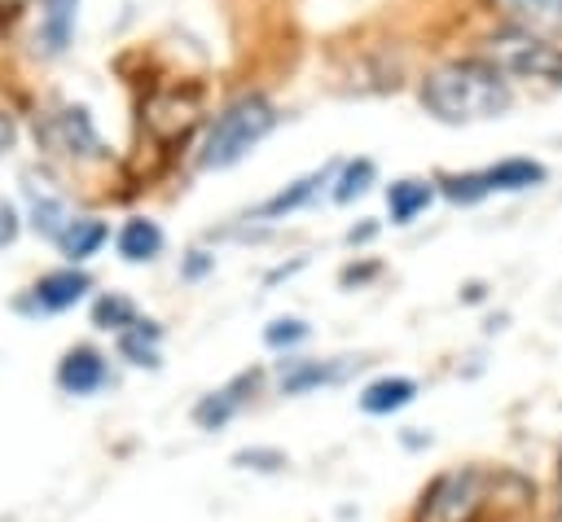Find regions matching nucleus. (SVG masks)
I'll list each match as a JSON object with an SVG mask.
<instances>
[{
  "label": "nucleus",
  "instance_id": "obj_1",
  "mask_svg": "<svg viewBox=\"0 0 562 522\" xmlns=\"http://www.w3.org/2000/svg\"><path fill=\"white\" fill-rule=\"evenodd\" d=\"M514 92L509 79L496 61L487 57H465V61H448L439 70L426 75L422 83V105L439 118V123H483V118H501L509 110Z\"/></svg>",
  "mask_w": 562,
  "mask_h": 522
},
{
  "label": "nucleus",
  "instance_id": "obj_2",
  "mask_svg": "<svg viewBox=\"0 0 562 522\" xmlns=\"http://www.w3.org/2000/svg\"><path fill=\"white\" fill-rule=\"evenodd\" d=\"M277 118H281L277 105H272L268 97H259V92H246V97L228 101V105L215 114V123H211V132H206V140H202L198 167H202V171H224V167L241 162V158L277 127Z\"/></svg>",
  "mask_w": 562,
  "mask_h": 522
},
{
  "label": "nucleus",
  "instance_id": "obj_3",
  "mask_svg": "<svg viewBox=\"0 0 562 522\" xmlns=\"http://www.w3.org/2000/svg\"><path fill=\"white\" fill-rule=\"evenodd\" d=\"M487 496H492L487 469H474V465L448 469L426 487L417 522H479V513L487 509Z\"/></svg>",
  "mask_w": 562,
  "mask_h": 522
},
{
  "label": "nucleus",
  "instance_id": "obj_4",
  "mask_svg": "<svg viewBox=\"0 0 562 522\" xmlns=\"http://www.w3.org/2000/svg\"><path fill=\"white\" fill-rule=\"evenodd\" d=\"M487 61H496L505 75H518V79L562 83V48H553L544 35L527 26H501L487 39Z\"/></svg>",
  "mask_w": 562,
  "mask_h": 522
},
{
  "label": "nucleus",
  "instance_id": "obj_5",
  "mask_svg": "<svg viewBox=\"0 0 562 522\" xmlns=\"http://www.w3.org/2000/svg\"><path fill=\"white\" fill-rule=\"evenodd\" d=\"M83 294H88V272L61 268V272H48V276L35 281L31 303H35L40 311H66V307H75Z\"/></svg>",
  "mask_w": 562,
  "mask_h": 522
},
{
  "label": "nucleus",
  "instance_id": "obj_6",
  "mask_svg": "<svg viewBox=\"0 0 562 522\" xmlns=\"http://www.w3.org/2000/svg\"><path fill=\"white\" fill-rule=\"evenodd\" d=\"M325 184H334V167H321V171H307L303 180H294V184H285V189H277L255 215L259 219H281V215H290V211H299V206H307Z\"/></svg>",
  "mask_w": 562,
  "mask_h": 522
},
{
  "label": "nucleus",
  "instance_id": "obj_7",
  "mask_svg": "<svg viewBox=\"0 0 562 522\" xmlns=\"http://www.w3.org/2000/svg\"><path fill=\"white\" fill-rule=\"evenodd\" d=\"M57 382L66 395H92L97 386H105V360L88 347L66 351V360L57 364Z\"/></svg>",
  "mask_w": 562,
  "mask_h": 522
},
{
  "label": "nucleus",
  "instance_id": "obj_8",
  "mask_svg": "<svg viewBox=\"0 0 562 522\" xmlns=\"http://www.w3.org/2000/svg\"><path fill=\"white\" fill-rule=\"evenodd\" d=\"M417 399V382L413 377H373L364 390H360V408L369 412V417H386V412H400V408H408Z\"/></svg>",
  "mask_w": 562,
  "mask_h": 522
},
{
  "label": "nucleus",
  "instance_id": "obj_9",
  "mask_svg": "<svg viewBox=\"0 0 562 522\" xmlns=\"http://www.w3.org/2000/svg\"><path fill=\"white\" fill-rule=\"evenodd\" d=\"M75 13H79V0H44L40 9V31H35V48H44L48 57L61 53L75 35Z\"/></svg>",
  "mask_w": 562,
  "mask_h": 522
},
{
  "label": "nucleus",
  "instance_id": "obj_10",
  "mask_svg": "<svg viewBox=\"0 0 562 522\" xmlns=\"http://www.w3.org/2000/svg\"><path fill=\"white\" fill-rule=\"evenodd\" d=\"M435 202V184L430 180H417V175H404L386 189V211H391V224H413L426 206Z\"/></svg>",
  "mask_w": 562,
  "mask_h": 522
},
{
  "label": "nucleus",
  "instance_id": "obj_11",
  "mask_svg": "<svg viewBox=\"0 0 562 522\" xmlns=\"http://www.w3.org/2000/svg\"><path fill=\"white\" fill-rule=\"evenodd\" d=\"M255 386V373H241L233 386H224V390H211L206 399H198V408H193V421L202 425V430H220L237 408H241V390H250Z\"/></svg>",
  "mask_w": 562,
  "mask_h": 522
},
{
  "label": "nucleus",
  "instance_id": "obj_12",
  "mask_svg": "<svg viewBox=\"0 0 562 522\" xmlns=\"http://www.w3.org/2000/svg\"><path fill=\"white\" fill-rule=\"evenodd\" d=\"M544 180H549V171L536 158H501L496 167H487L492 193H522V189H536Z\"/></svg>",
  "mask_w": 562,
  "mask_h": 522
},
{
  "label": "nucleus",
  "instance_id": "obj_13",
  "mask_svg": "<svg viewBox=\"0 0 562 522\" xmlns=\"http://www.w3.org/2000/svg\"><path fill=\"white\" fill-rule=\"evenodd\" d=\"M26 197H31V224L44 232V237H61L66 232V224H70V215H66V206H61V197L57 193H48L44 189V180H35V175H26Z\"/></svg>",
  "mask_w": 562,
  "mask_h": 522
},
{
  "label": "nucleus",
  "instance_id": "obj_14",
  "mask_svg": "<svg viewBox=\"0 0 562 522\" xmlns=\"http://www.w3.org/2000/svg\"><path fill=\"white\" fill-rule=\"evenodd\" d=\"M158 250H162V228L154 219L136 215L119 228V254L127 263H149V259H158Z\"/></svg>",
  "mask_w": 562,
  "mask_h": 522
},
{
  "label": "nucleus",
  "instance_id": "obj_15",
  "mask_svg": "<svg viewBox=\"0 0 562 522\" xmlns=\"http://www.w3.org/2000/svg\"><path fill=\"white\" fill-rule=\"evenodd\" d=\"M347 368H351V360H342V364L294 360V364L281 373V395H303V390H312V386H329V382H338Z\"/></svg>",
  "mask_w": 562,
  "mask_h": 522
},
{
  "label": "nucleus",
  "instance_id": "obj_16",
  "mask_svg": "<svg viewBox=\"0 0 562 522\" xmlns=\"http://www.w3.org/2000/svg\"><path fill=\"white\" fill-rule=\"evenodd\" d=\"M105 237H110L105 219L83 215V219H70V224H66V232L57 237V246L66 250V259H88V254H97V250L105 246Z\"/></svg>",
  "mask_w": 562,
  "mask_h": 522
},
{
  "label": "nucleus",
  "instance_id": "obj_17",
  "mask_svg": "<svg viewBox=\"0 0 562 522\" xmlns=\"http://www.w3.org/2000/svg\"><path fill=\"white\" fill-rule=\"evenodd\" d=\"M158 338H162V329H158L154 320H136V325H127V329L119 333V351H123L127 364L158 368Z\"/></svg>",
  "mask_w": 562,
  "mask_h": 522
},
{
  "label": "nucleus",
  "instance_id": "obj_18",
  "mask_svg": "<svg viewBox=\"0 0 562 522\" xmlns=\"http://www.w3.org/2000/svg\"><path fill=\"white\" fill-rule=\"evenodd\" d=\"M57 132H61V145L70 154H101V140H97V132L88 123V110H79V105L57 114Z\"/></svg>",
  "mask_w": 562,
  "mask_h": 522
},
{
  "label": "nucleus",
  "instance_id": "obj_19",
  "mask_svg": "<svg viewBox=\"0 0 562 522\" xmlns=\"http://www.w3.org/2000/svg\"><path fill=\"white\" fill-rule=\"evenodd\" d=\"M373 180H378L373 158H351V162L338 171V180H334V202H338V206L356 202L360 193H369V184H373Z\"/></svg>",
  "mask_w": 562,
  "mask_h": 522
},
{
  "label": "nucleus",
  "instance_id": "obj_20",
  "mask_svg": "<svg viewBox=\"0 0 562 522\" xmlns=\"http://www.w3.org/2000/svg\"><path fill=\"white\" fill-rule=\"evenodd\" d=\"M492 193L487 184V171H461V175H443V197L457 202V206H474Z\"/></svg>",
  "mask_w": 562,
  "mask_h": 522
},
{
  "label": "nucleus",
  "instance_id": "obj_21",
  "mask_svg": "<svg viewBox=\"0 0 562 522\" xmlns=\"http://www.w3.org/2000/svg\"><path fill=\"white\" fill-rule=\"evenodd\" d=\"M92 325L123 333L127 325H136V307H132V298H123V294H101V298L92 303Z\"/></svg>",
  "mask_w": 562,
  "mask_h": 522
},
{
  "label": "nucleus",
  "instance_id": "obj_22",
  "mask_svg": "<svg viewBox=\"0 0 562 522\" xmlns=\"http://www.w3.org/2000/svg\"><path fill=\"white\" fill-rule=\"evenodd\" d=\"M312 329H307V320H299V316H281V320H272L268 329H263V342L268 347H294V342H303Z\"/></svg>",
  "mask_w": 562,
  "mask_h": 522
},
{
  "label": "nucleus",
  "instance_id": "obj_23",
  "mask_svg": "<svg viewBox=\"0 0 562 522\" xmlns=\"http://www.w3.org/2000/svg\"><path fill=\"white\" fill-rule=\"evenodd\" d=\"M505 4L531 22H558L562 18V0H505Z\"/></svg>",
  "mask_w": 562,
  "mask_h": 522
},
{
  "label": "nucleus",
  "instance_id": "obj_24",
  "mask_svg": "<svg viewBox=\"0 0 562 522\" xmlns=\"http://www.w3.org/2000/svg\"><path fill=\"white\" fill-rule=\"evenodd\" d=\"M233 461L246 465V469H281V465H285V456H281L277 447H241Z\"/></svg>",
  "mask_w": 562,
  "mask_h": 522
},
{
  "label": "nucleus",
  "instance_id": "obj_25",
  "mask_svg": "<svg viewBox=\"0 0 562 522\" xmlns=\"http://www.w3.org/2000/svg\"><path fill=\"white\" fill-rule=\"evenodd\" d=\"M18 228H22V224H18V211L0 197V246H9V241L18 237Z\"/></svg>",
  "mask_w": 562,
  "mask_h": 522
},
{
  "label": "nucleus",
  "instance_id": "obj_26",
  "mask_svg": "<svg viewBox=\"0 0 562 522\" xmlns=\"http://www.w3.org/2000/svg\"><path fill=\"white\" fill-rule=\"evenodd\" d=\"M206 268H215V254H206V250H189V259H184V276L193 281V276H202Z\"/></svg>",
  "mask_w": 562,
  "mask_h": 522
},
{
  "label": "nucleus",
  "instance_id": "obj_27",
  "mask_svg": "<svg viewBox=\"0 0 562 522\" xmlns=\"http://www.w3.org/2000/svg\"><path fill=\"white\" fill-rule=\"evenodd\" d=\"M13 140H18V127H13V118H9V114H0V154H9V149H13Z\"/></svg>",
  "mask_w": 562,
  "mask_h": 522
},
{
  "label": "nucleus",
  "instance_id": "obj_28",
  "mask_svg": "<svg viewBox=\"0 0 562 522\" xmlns=\"http://www.w3.org/2000/svg\"><path fill=\"white\" fill-rule=\"evenodd\" d=\"M373 272H378L373 263H364V268L351 263V268H342V285H356V281H364V276H373Z\"/></svg>",
  "mask_w": 562,
  "mask_h": 522
},
{
  "label": "nucleus",
  "instance_id": "obj_29",
  "mask_svg": "<svg viewBox=\"0 0 562 522\" xmlns=\"http://www.w3.org/2000/svg\"><path fill=\"white\" fill-rule=\"evenodd\" d=\"M373 232H378V224H360V228H351V232H347V241H351V246H360V241H369Z\"/></svg>",
  "mask_w": 562,
  "mask_h": 522
},
{
  "label": "nucleus",
  "instance_id": "obj_30",
  "mask_svg": "<svg viewBox=\"0 0 562 522\" xmlns=\"http://www.w3.org/2000/svg\"><path fill=\"white\" fill-rule=\"evenodd\" d=\"M13 4H18V0H0V9H13Z\"/></svg>",
  "mask_w": 562,
  "mask_h": 522
}]
</instances>
